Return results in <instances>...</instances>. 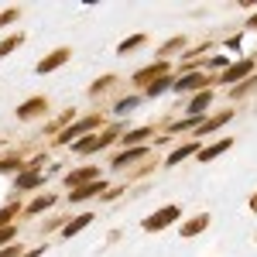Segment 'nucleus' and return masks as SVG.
<instances>
[{"label": "nucleus", "mask_w": 257, "mask_h": 257, "mask_svg": "<svg viewBox=\"0 0 257 257\" xmlns=\"http://www.w3.org/2000/svg\"><path fill=\"white\" fill-rule=\"evenodd\" d=\"M148 155V148H131V151H123L120 158H113V168H127V165H134L138 158Z\"/></svg>", "instance_id": "16"}, {"label": "nucleus", "mask_w": 257, "mask_h": 257, "mask_svg": "<svg viewBox=\"0 0 257 257\" xmlns=\"http://www.w3.org/2000/svg\"><path fill=\"white\" fill-rule=\"evenodd\" d=\"M69 55H72L69 48H55L52 55H45V59L38 62V72H41V76H45V72H55L59 65H65V62H69Z\"/></svg>", "instance_id": "6"}, {"label": "nucleus", "mask_w": 257, "mask_h": 257, "mask_svg": "<svg viewBox=\"0 0 257 257\" xmlns=\"http://www.w3.org/2000/svg\"><path fill=\"white\" fill-rule=\"evenodd\" d=\"M250 209H254V213H257V192H254V196H250Z\"/></svg>", "instance_id": "33"}, {"label": "nucleus", "mask_w": 257, "mask_h": 257, "mask_svg": "<svg viewBox=\"0 0 257 257\" xmlns=\"http://www.w3.org/2000/svg\"><path fill=\"white\" fill-rule=\"evenodd\" d=\"M21 168V161L18 158H11V161H0V172H18Z\"/></svg>", "instance_id": "29"}, {"label": "nucleus", "mask_w": 257, "mask_h": 257, "mask_svg": "<svg viewBox=\"0 0 257 257\" xmlns=\"http://www.w3.org/2000/svg\"><path fill=\"white\" fill-rule=\"evenodd\" d=\"M196 151H199V144H196V141H189V144H182V148H175V151H172V155H168L165 161H168V165H178L182 158H189V155H196Z\"/></svg>", "instance_id": "17"}, {"label": "nucleus", "mask_w": 257, "mask_h": 257, "mask_svg": "<svg viewBox=\"0 0 257 257\" xmlns=\"http://www.w3.org/2000/svg\"><path fill=\"white\" fill-rule=\"evenodd\" d=\"M106 86H113V76H103L99 82H93V93H103Z\"/></svg>", "instance_id": "28"}, {"label": "nucleus", "mask_w": 257, "mask_h": 257, "mask_svg": "<svg viewBox=\"0 0 257 257\" xmlns=\"http://www.w3.org/2000/svg\"><path fill=\"white\" fill-rule=\"evenodd\" d=\"M45 254V247H35V250H28V254H21V257H41Z\"/></svg>", "instance_id": "32"}, {"label": "nucleus", "mask_w": 257, "mask_h": 257, "mask_svg": "<svg viewBox=\"0 0 257 257\" xmlns=\"http://www.w3.org/2000/svg\"><path fill=\"white\" fill-rule=\"evenodd\" d=\"M52 202H55V196H41V199H35V202H31V206H28V213H31V216H35V213H41V209H48V206H52Z\"/></svg>", "instance_id": "22"}, {"label": "nucleus", "mask_w": 257, "mask_h": 257, "mask_svg": "<svg viewBox=\"0 0 257 257\" xmlns=\"http://www.w3.org/2000/svg\"><path fill=\"white\" fill-rule=\"evenodd\" d=\"M138 103H141L138 96H127V99H120V103H117V113H131V110H134Z\"/></svg>", "instance_id": "25"}, {"label": "nucleus", "mask_w": 257, "mask_h": 257, "mask_svg": "<svg viewBox=\"0 0 257 257\" xmlns=\"http://www.w3.org/2000/svg\"><path fill=\"white\" fill-rule=\"evenodd\" d=\"M89 182H99V172L93 168V165L76 168V172H69V175H65V185H89Z\"/></svg>", "instance_id": "9"}, {"label": "nucleus", "mask_w": 257, "mask_h": 257, "mask_svg": "<svg viewBox=\"0 0 257 257\" xmlns=\"http://www.w3.org/2000/svg\"><path fill=\"white\" fill-rule=\"evenodd\" d=\"M93 196H106L103 182H89V185H79V189H72V192H69L72 202H82V199H93Z\"/></svg>", "instance_id": "10"}, {"label": "nucleus", "mask_w": 257, "mask_h": 257, "mask_svg": "<svg viewBox=\"0 0 257 257\" xmlns=\"http://www.w3.org/2000/svg\"><path fill=\"white\" fill-rule=\"evenodd\" d=\"M250 28H257V14H254V18H250Z\"/></svg>", "instance_id": "34"}, {"label": "nucleus", "mask_w": 257, "mask_h": 257, "mask_svg": "<svg viewBox=\"0 0 257 257\" xmlns=\"http://www.w3.org/2000/svg\"><path fill=\"white\" fill-rule=\"evenodd\" d=\"M250 69H254V62H250V59H240L237 65H230V69H226L223 76H216V79L223 82V86H230V82H240L243 76H250Z\"/></svg>", "instance_id": "5"}, {"label": "nucleus", "mask_w": 257, "mask_h": 257, "mask_svg": "<svg viewBox=\"0 0 257 257\" xmlns=\"http://www.w3.org/2000/svg\"><path fill=\"white\" fill-rule=\"evenodd\" d=\"M14 213H18V206H14V202H11V206H4V209H0V226H7Z\"/></svg>", "instance_id": "26"}, {"label": "nucleus", "mask_w": 257, "mask_h": 257, "mask_svg": "<svg viewBox=\"0 0 257 257\" xmlns=\"http://www.w3.org/2000/svg\"><path fill=\"white\" fill-rule=\"evenodd\" d=\"M230 117H233V110H223V113H216V117H209V120H199V131H196V134H213V131L223 127Z\"/></svg>", "instance_id": "12"}, {"label": "nucleus", "mask_w": 257, "mask_h": 257, "mask_svg": "<svg viewBox=\"0 0 257 257\" xmlns=\"http://www.w3.org/2000/svg\"><path fill=\"white\" fill-rule=\"evenodd\" d=\"M35 185H41L38 172H24V175H18V189H35Z\"/></svg>", "instance_id": "18"}, {"label": "nucleus", "mask_w": 257, "mask_h": 257, "mask_svg": "<svg viewBox=\"0 0 257 257\" xmlns=\"http://www.w3.org/2000/svg\"><path fill=\"white\" fill-rule=\"evenodd\" d=\"M21 41H24V35H11V38H4V41H0V59H4V55H11Z\"/></svg>", "instance_id": "19"}, {"label": "nucleus", "mask_w": 257, "mask_h": 257, "mask_svg": "<svg viewBox=\"0 0 257 257\" xmlns=\"http://www.w3.org/2000/svg\"><path fill=\"white\" fill-rule=\"evenodd\" d=\"M144 138H148V127H138V131H131L123 141H127V144H134V148H141V141H144Z\"/></svg>", "instance_id": "24"}, {"label": "nucleus", "mask_w": 257, "mask_h": 257, "mask_svg": "<svg viewBox=\"0 0 257 257\" xmlns=\"http://www.w3.org/2000/svg\"><path fill=\"white\" fill-rule=\"evenodd\" d=\"M182 45H185V38H172V41H165V45L158 48V52H161V59H165V55H172V52H178Z\"/></svg>", "instance_id": "23"}, {"label": "nucleus", "mask_w": 257, "mask_h": 257, "mask_svg": "<svg viewBox=\"0 0 257 257\" xmlns=\"http://www.w3.org/2000/svg\"><path fill=\"white\" fill-rule=\"evenodd\" d=\"M45 110H48V99H45V96H35V99H28L24 106H18V117L21 120H35V117H41Z\"/></svg>", "instance_id": "8"}, {"label": "nucleus", "mask_w": 257, "mask_h": 257, "mask_svg": "<svg viewBox=\"0 0 257 257\" xmlns=\"http://www.w3.org/2000/svg\"><path fill=\"white\" fill-rule=\"evenodd\" d=\"M209 103H213V93H209V89L196 93V96H192V103H189V117H199V113H202Z\"/></svg>", "instance_id": "14"}, {"label": "nucleus", "mask_w": 257, "mask_h": 257, "mask_svg": "<svg viewBox=\"0 0 257 257\" xmlns=\"http://www.w3.org/2000/svg\"><path fill=\"white\" fill-rule=\"evenodd\" d=\"M0 257H21V247H18V243H11V247L0 250Z\"/></svg>", "instance_id": "30"}, {"label": "nucleus", "mask_w": 257, "mask_h": 257, "mask_svg": "<svg viewBox=\"0 0 257 257\" xmlns=\"http://www.w3.org/2000/svg\"><path fill=\"white\" fill-rule=\"evenodd\" d=\"M113 138H117V131H106V134H99V138H93V134H89V138L76 141V151H79V155H93V151H99V148H106Z\"/></svg>", "instance_id": "4"}, {"label": "nucleus", "mask_w": 257, "mask_h": 257, "mask_svg": "<svg viewBox=\"0 0 257 257\" xmlns=\"http://www.w3.org/2000/svg\"><path fill=\"white\" fill-rule=\"evenodd\" d=\"M168 86H172V76H161L158 82H151V86H148V96H158V93H165Z\"/></svg>", "instance_id": "21"}, {"label": "nucleus", "mask_w": 257, "mask_h": 257, "mask_svg": "<svg viewBox=\"0 0 257 257\" xmlns=\"http://www.w3.org/2000/svg\"><path fill=\"white\" fill-rule=\"evenodd\" d=\"M14 240V226H0V247Z\"/></svg>", "instance_id": "27"}, {"label": "nucleus", "mask_w": 257, "mask_h": 257, "mask_svg": "<svg viewBox=\"0 0 257 257\" xmlns=\"http://www.w3.org/2000/svg\"><path fill=\"white\" fill-rule=\"evenodd\" d=\"M230 148H233V141H230V138L216 141V144H209V148H199V161H213V158H219L223 151H230Z\"/></svg>", "instance_id": "11"}, {"label": "nucleus", "mask_w": 257, "mask_h": 257, "mask_svg": "<svg viewBox=\"0 0 257 257\" xmlns=\"http://www.w3.org/2000/svg\"><path fill=\"white\" fill-rule=\"evenodd\" d=\"M206 82H209L206 72H189V76H182V79L172 82V86H175V93H189V89H206Z\"/></svg>", "instance_id": "7"}, {"label": "nucleus", "mask_w": 257, "mask_h": 257, "mask_svg": "<svg viewBox=\"0 0 257 257\" xmlns=\"http://www.w3.org/2000/svg\"><path fill=\"white\" fill-rule=\"evenodd\" d=\"M178 216H182V209H178V206H161L155 216L144 219V230H148V233H158V230H165V226H172Z\"/></svg>", "instance_id": "1"}, {"label": "nucleus", "mask_w": 257, "mask_h": 257, "mask_svg": "<svg viewBox=\"0 0 257 257\" xmlns=\"http://www.w3.org/2000/svg\"><path fill=\"white\" fill-rule=\"evenodd\" d=\"M144 35H134V38H127V41H120V52H123V55H131V52H138L141 45H144Z\"/></svg>", "instance_id": "20"}, {"label": "nucleus", "mask_w": 257, "mask_h": 257, "mask_svg": "<svg viewBox=\"0 0 257 257\" xmlns=\"http://www.w3.org/2000/svg\"><path fill=\"white\" fill-rule=\"evenodd\" d=\"M206 226H209V216H206V213H199L196 219H189V223H182V237H185V240H189V237H196V233H202Z\"/></svg>", "instance_id": "13"}, {"label": "nucleus", "mask_w": 257, "mask_h": 257, "mask_svg": "<svg viewBox=\"0 0 257 257\" xmlns=\"http://www.w3.org/2000/svg\"><path fill=\"white\" fill-rule=\"evenodd\" d=\"M89 223H93V213H82V216H76L72 223H65V240H72L79 230H86Z\"/></svg>", "instance_id": "15"}, {"label": "nucleus", "mask_w": 257, "mask_h": 257, "mask_svg": "<svg viewBox=\"0 0 257 257\" xmlns=\"http://www.w3.org/2000/svg\"><path fill=\"white\" fill-rule=\"evenodd\" d=\"M168 72H172V69H168V62H155V65H148V69H138V76H134V82L148 89L151 82H158L161 76H168Z\"/></svg>", "instance_id": "3"}, {"label": "nucleus", "mask_w": 257, "mask_h": 257, "mask_svg": "<svg viewBox=\"0 0 257 257\" xmlns=\"http://www.w3.org/2000/svg\"><path fill=\"white\" fill-rule=\"evenodd\" d=\"M18 18V11H14V7H11V11H4V14H0V24H11V21Z\"/></svg>", "instance_id": "31"}, {"label": "nucleus", "mask_w": 257, "mask_h": 257, "mask_svg": "<svg viewBox=\"0 0 257 257\" xmlns=\"http://www.w3.org/2000/svg\"><path fill=\"white\" fill-rule=\"evenodd\" d=\"M96 123H99V117L93 113V117H86V120H79V123H72V127H69L65 134H59L55 141H59V144H76V141H82V134H86V131H93Z\"/></svg>", "instance_id": "2"}]
</instances>
